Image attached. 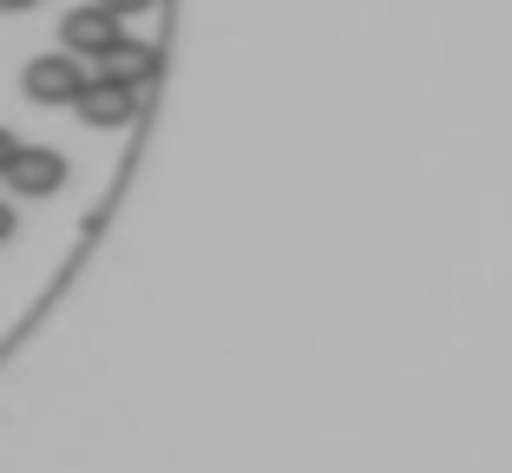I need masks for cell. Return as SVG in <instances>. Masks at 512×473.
I'll return each mask as SVG.
<instances>
[{
    "label": "cell",
    "mask_w": 512,
    "mask_h": 473,
    "mask_svg": "<svg viewBox=\"0 0 512 473\" xmlns=\"http://www.w3.org/2000/svg\"><path fill=\"white\" fill-rule=\"evenodd\" d=\"M99 7H106V14H119V20H132V14H151L158 0H99Z\"/></svg>",
    "instance_id": "8992f818"
},
{
    "label": "cell",
    "mask_w": 512,
    "mask_h": 473,
    "mask_svg": "<svg viewBox=\"0 0 512 473\" xmlns=\"http://www.w3.org/2000/svg\"><path fill=\"white\" fill-rule=\"evenodd\" d=\"M27 7H40V0H0V14H27Z\"/></svg>",
    "instance_id": "ba28073f"
},
{
    "label": "cell",
    "mask_w": 512,
    "mask_h": 473,
    "mask_svg": "<svg viewBox=\"0 0 512 473\" xmlns=\"http://www.w3.org/2000/svg\"><path fill=\"white\" fill-rule=\"evenodd\" d=\"M158 73H165V53L151 40H119V46L99 53V79H112V86L145 92V86H158Z\"/></svg>",
    "instance_id": "277c9868"
},
{
    "label": "cell",
    "mask_w": 512,
    "mask_h": 473,
    "mask_svg": "<svg viewBox=\"0 0 512 473\" xmlns=\"http://www.w3.org/2000/svg\"><path fill=\"white\" fill-rule=\"evenodd\" d=\"M125 40V27H119V14H106V7H99V0H79V7H66V20H60V46L66 53H92V60H99V53H106V46H119Z\"/></svg>",
    "instance_id": "7a4b0ae2"
},
{
    "label": "cell",
    "mask_w": 512,
    "mask_h": 473,
    "mask_svg": "<svg viewBox=\"0 0 512 473\" xmlns=\"http://www.w3.org/2000/svg\"><path fill=\"white\" fill-rule=\"evenodd\" d=\"M7 184H14V198H53L66 184V152H53V145H20V158L7 165Z\"/></svg>",
    "instance_id": "5b68a950"
},
{
    "label": "cell",
    "mask_w": 512,
    "mask_h": 473,
    "mask_svg": "<svg viewBox=\"0 0 512 473\" xmlns=\"http://www.w3.org/2000/svg\"><path fill=\"white\" fill-rule=\"evenodd\" d=\"M73 112L92 125V132H125V125L138 119V92L112 86V79H86V92L73 99Z\"/></svg>",
    "instance_id": "3957f363"
},
{
    "label": "cell",
    "mask_w": 512,
    "mask_h": 473,
    "mask_svg": "<svg viewBox=\"0 0 512 473\" xmlns=\"http://www.w3.org/2000/svg\"><path fill=\"white\" fill-rule=\"evenodd\" d=\"M7 237H14V211H7V204H0V244H7Z\"/></svg>",
    "instance_id": "9c48e42d"
},
{
    "label": "cell",
    "mask_w": 512,
    "mask_h": 473,
    "mask_svg": "<svg viewBox=\"0 0 512 473\" xmlns=\"http://www.w3.org/2000/svg\"><path fill=\"white\" fill-rule=\"evenodd\" d=\"M14 158H20V138L0 125V178H7V165H14Z\"/></svg>",
    "instance_id": "52a82bcc"
},
{
    "label": "cell",
    "mask_w": 512,
    "mask_h": 473,
    "mask_svg": "<svg viewBox=\"0 0 512 473\" xmlns=\"http://www.w3.org/2000/svg\"><path fill=\"white\" fill-rule=\"evenodd\" d=\"M20 86H27L33 106H73L79 92H86V73H79L73 53H40V60H27Z\"/></svg>",
    "instance_id": "6da1fadb"
}]
</instances>
